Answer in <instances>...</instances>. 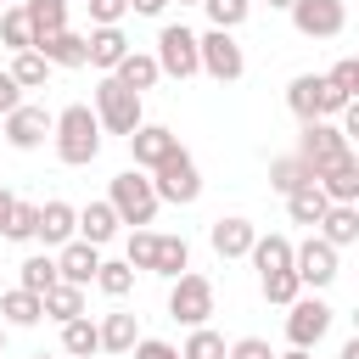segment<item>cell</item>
I'll return each mask as SVG.
<instances>
[{"label":"cell","mask_w":359,"mask_h":359,"mask_svg":"<svg viewBox=\"0 0 359 359\" xmlns=\"http://www.w3.org/2000/svg\"><path fill=\"white\" fill-rule=\"evenodd\" d=\"M180 359H224V337L208 325H191V342L180 348Z\"/></svg>","instance_id":"obj_39"},{"label":"cell","mask_w":359,"mask_h":359,"mask_svg":"<svg viewBox=\"0 0 359 359\" xmlns=\"http://www.w3.org/2000/svg\"><path fill=\"white\" fill-rule=\"evenodd\" d=\"M264 6H275V11H286V6H292V0H264Z\"/></svg>","instance_id":"obj_51"},{"label":"cell","mask_w":359,"mask_h":359,"mask_svg":"<svg viewBox=\"0 0 359 359\" xmlns=\"http://www.w3.org/2000/svg\"><path fill=\"white\" fill-rule=\"evenodd\" d=\"M95 331H101V353H129V348H135V337H140L135 314H123V309H118V314H107Z\"/></svg>","instance_id":"obj_28"},{"label":"cell","mask_w":359,"mask_h":359,"mask_svg":"<svg viewBox=\"0 0 359 359\" xmlns=\"http://www.w3.org/2000/svg\"><path fill=\"white\" fill-rule=\"evenodd\" d=\"M325 208H331V196H325L314 180H309V185H297V191L286 196V213H292L297 224H320V213H325Z\"/></svg>","instance_id":"obj_29"},{"label":"cell","mask_w":359,"mask_h":359,"mask_svg":"<svg viewBox=\"0 0 359 359\" xmlns=\"http://www.w3.org/2000/svg\"><path fill=\"white\" fill-rule=\"evenodd\" d=\"M50 140H56V157H62L67 168H84V163L101 157V123H95V112H90L84 101H73V107L56 112Z\"/></svg>","instance_id":"obj_1"},{"label":"cell","mask_w":359,"mask_h":359,"mask_svg":"<svg viewBox=\"0 0 359 359\" xmlns=\"http://www.w3.org/2000/svg\"><path fill=\"white\" fill-rule=\"evenodd\" d=\"M95 286H101V292H107V297H123V292H129V286H135V269H129V264H123V258H112V264H107V258H101V269H95Z\"/></svg>","instance_id":"obj_38"},{"label":"cell","mask_w":359,"mask_h":359,"mask_svg":"<svg viewBox=\"0 0 359 359\" xmlns=\"http://www.w3.org/2000/svg\"><path fill=\"white\" fill-rule=\"evenodd\" d=\"M34 50H39L50 67H84V34H73V28L39 34V39H34Z\"/></svg>","instance_id":"obj_18"},{"label":"cell","mask_w":359,"mask_h":359,"mask_svg":"<svg viewBox=\"0 0 359 359\" xmlns=\"http://www.w3.org/2000/svg\"><path fill=\"white\" fill-rule=\"evenodd\" d=\"M11 6H22V0H11Z\"/></svg>","instance_id":"obj_55"},{"label":"cell","mask_w":359,"mask_h":359,"mask_svg":"<svg viewBox=\"0 0 359 359\" xmlns=\"http://www.w3.org/2000/svg\"><path fill=\"white\" fill-rule=\"evenodd\" d=\"M129 140V151H135V168H157L174 146H180V135L174 129H163V123H140L135 135H123Z\"/></svg>","instance_id":"obj_15"},{"label":"cell","mask_w":359,"mask_h":359,"mask_svg":"<svg viewBox=\"0 0 359 359\" xmlns=\"http://www.w3.org/2000/svg\"><path fill=\"white\" fill-rule=\"evenodd\" d=\"M62 353H67V359H95V353H101V331H95L90 314L62 320Z\"/></svg>","instance_id":"obj_22"},{"label":"cell","mask_w":359,"mask_h":359,"mask_svg":"<svg viewBox=\"0 0 359 359\" xmlns=\"http://www.w3.org/2000/svg\"><path fill=\"white\" fill-rule=\"evenodd\" d=\"M151 252H157V236L140 224V230L129 236V252H123V264H129V269H151Z\"/></svg>","instance_id":"obj_42"},{"label":"cell","mask_w":359,"mask_h":359,"mask_svg":"<svg viewBox=\"0 0 359 359\" xmlns=\"http://www.w3.org/2000/svg\"><path fill=\"white\" fill-rule=\"evenodd\" d=\"M320 236H325L337 252L353 247V241H359V208H353V202H331V208L320 213Z\"/></svg>","instance_id":"obj_21"},{"label":"cell","mask_w":359,"mask_h":359,"mask_svg":"<svg viewBox=\"0 0 359 359\" xmlns=\"http://www.w3.org/2000/svg\"><path fill=\"white\" fill-rule=\"evenodd\" d=\"M286 11H292V28L303 39H337L348 28V6L342 0H292Z\"/></svg>","instance_id":"obj_8"},{"label":"cell","mask_w":359,"mask_h":359,"mask_svg":"<svg viewBox=\"0 0 359 359\" xmlns=\"http://www.w3.org/2000/svg\"><path fill=\"white\" fill-rule=\"evenodd\" d=\"M107 202H112V213H118V224H151L157 219V191H151V180L140 174V168H123L118 180H112V191H107Z\"/></svg>","instance_id":"obj_2"},{"label":"cell","mask_w":359,"mask_h":359,"mask_svg":"<svg viewBox=\"0 0 359 359\" xmlns=\"http://www.w3.org/2000/svg\"><path fill=\"white\" fill-rule=\"evenodd\" d=\"M123 56H129V39H123V28H118V22H107V28L84 34V62H90V67L112 73V67H118Z\"/></svg>","instance_id":"obj_16"},{"label":"cell","mask_w":359,"mask_h":359,"mask_svg":"<svg viewBox=\"0 0 359 359\" xmlns=\"http://www.w3.org/2000/svg\"><path fill=\"white\" fill-rule=\"evenodd\" d=\"M297 157L320 174L325 163H337V157H348V135L337 129V123H325V118H309L303 123V135H297Z\"/></svg>","instance_id":"obj_11"},{"label":"cell","mask_w":359,"mask_h":359,"mask_svg":"<svg viewBox=\"0 0 359 359\" xmlns=\"http://www.w3.org/2000/svg\"><path fill=\"white\" fill-rule=\"evenodd\" d=\"M292 269L303 286H331L337 280V247L325 236H309L303 247H292Z\"/></svg>","instance_id":"obj_13"},{"label":"cell","mask_w":359,"mask_h":359,"mask_svg":"<svg viewBox=\"0 0 359 359\" xmlns=\"http://www.w3.org/2000/svg\"><path fill=\"white\" fill-rule=\"evenodd\" d=\"M275 359H314L309 348H286V353H275Z\"/></svg>","instance_id":"obj_50"},{"label":"cell","mask_w":359,"mask_h":359,"mask_svg":"<svg viewBox=\"0 0 359 359\" xmlns=\"http://www.w3.org/2000/svg\"><path fill=\"white\" fill-rule=\"evenodd\" d=\"M22 11H28V22H34V39L67 28V0H22Z\"/></svg>","instance_id":"obj_32"},{"label":"cell","mask_w":359,"mask_h":359,"mask_svg":"<svg viewBox=\"0 0 359 359\" xmlns=\"http://www.w3.org/2000/svg\"><path fill=\"white\" fill-rule=\"evenodd\" d=\"M314 185L331 196V202H359V157L348 151V157H337V163H325L320 174H314Z\"/></svg>","instance_id":"obj_17"},{"label":"cell","mask_w":359,"mask_h":359,"mask_svg":"<svg viewBox=\"0 0 359 359\" xmlns=\"http://www.w3.org/2000/svg\"><path fill=\"white\" fill-rule=\"evenodd\" d=\"M286 107L297 112V123H309V118H331V112H342L348 101L325 84V73H297V79L286 84Z\"/></svg>","instance_id":"obj_5"},{"label":"cell","mask_w":359,"mask_h":359,"mask_svg":"<svg viewBox=\"0 0 359 359\" xmlns=\"http://www.w3.org/2000/svg\"><path fill=\"white\" fill-rule=\"evenodd\" d=\"M34 359H50V353H34Z\"/></svg>","instance_id":"obj_54"},{"label":"cell","mask_w":359,"mask_h":359,"mask_svg":"<svg viewBox=\"0 0 359 359\" xmlns=\"http://www.w3.org/2000/svg\"><path fill=\"white\" fill-rule=\"evenodd\" d=\"M247 258L258 264V275H264V269H292V241H286V236H252Z\"/></svg>","instance_id":"obj_30"},{"label":"cell","mask_w":359,"mask_h":359,"mask_svg":"<svg viewBox=\"0 0 359 359\" xmlns=\"http://www.w3.org/2000/svg\"><path fill=\"white\" fill-rule=\"evenodd\" d=\"M50 123H56V112L17 101V107L6 112V140H11L17 151H34V146H45V140H50Z\"/></svg>","instance_id":"obj_12"},{"label":"cell","mask_w":359,"mask_h":359,"mask_svg":"<svg viewBox=\"0 0 359 359\" xmlns=\"http://www.w3.org/2000/svg\"><path fill=\"white\" fill-rule=\"evenodd\" d=\"M325 84H331L342 101H353V95H359V56H342V62L325 73Z\"/></svg>","instance_id":"obj_41"},{"label":"cell","mask_w":359,"mask_h":359,"mask_svg":"<svg viewBox=\"0 0 359 359\" xmlns=\"http://www.w3.org/2000/svg\"><path fill=\"white\" fill-rule=\"evenodd\" d=\"M0 314H6V325H39V320H45V309H39V292H28V286H11V292H0Z\"/></svg>","instance_id":"obj_26"},{"label":"cell","mask_w":359,"mask_h":359,"mask_svg":"<svg viewBox=\"0 0 359 359\" xmlns=\"http://www.w3.org/2000/svg\"><path fill=\"white\" fill-rule=\"evenodd\" d=\"M11 202H17V196H11V191H6V185H0V224H6V219H11Z\"/></svg>","instance_id":"obj_48"},{"label":"cell","mask_w":359,"mask_h":359,"mask_svg":"<svg viewBox=\"0 0 359 359\" xmlns=\"http://www.w3.org/2000/svg\"><path fill=\"white\" fill-rule=\"evenodd\" d=\"M191 269V247H185V236H157V252H151V275H185Z\"/></svg>","instance_id":"obj_27"},{"label":"cell","mask_w":359,"mask_h":359,"mask_svg":"<svg viewBox=\"0 0 359 359\" xmlns=\"http://www.w3.org/2000/svg\"><path fill=\"white\" fill-rule=\"evenodd\" d=\"M34 236H39L45 247H62V241H73V236H79V208H67V202H45V208H39V224H34Z\"/></svg>","instance_id":"obj_19"},{"label":"cell","mask_w":359,"mask_h":359,"mask_svg":"<svg viewBox=\"0 0 359 359\" xmlns=\"http://www.w3.org/2000/svg\"><path fill=\"white\" fill-rule=\"evenodd\" d=\"M180 6H202V0H180Z\"/></svg>","instance_id":"obj_53"},{"label":"cell","mask_w":359,"mask_h":359,"mask_svg":"<svg viewBox=\"0 0 359 359\" xmlns=\"http://www.w3.org/2000/svg\"><path fill=\"white\" fill-rule=\"evenodd\" d=\"M84 6H90V22L95 28H107V22H118L129 11V0H84Z\"/></svg>","instance_id":"obj_44"},{"label":"cell","mask_w":359,"mask_h":359,"mask_svg":"<svg viewBox=\"0 0 359 359\" xmlns=\"http://www.w3.org/2000/svg\"><path fill=\"white\" fill-rule=\"evenodd\" d=\"M90 112H95V123H101L107 135H135V129H140V95H135L129 84H118L112 73L95 84V107H90Z\"/></svg>","instance_id":"obj_3"},{"label":"cell","mask_w":359,"mask_h":359,"mask_svg":"<svg viewBox=\"0 0 359 359\" xmlns=\"http://www.w3.org/2000/svg\"><path fill=\"white\" fill-rule=\"evenodd\" d=\"M208 314H213V280L208 275H174V292H168V320H180V325H208Z\"/></svg>","instance_id":"obj_7"},{"label":"cell","mask_w":359,"mask_h":359,"mask_svg":"<svg viewBox=\"0 0 359 359\" xmlns=\"http://www.w3.org/2000/svg\"><path fill=\"white\" fill-rule=\"evenodd\" d=\"M157 73H168V79L202 73V62H196V34H191L185 22H168V28L157 34Z\"/></svg>","instance_id":"obj_9"},{"label":"cell","mask_w":359,"mask_h":359,"mask_svg":"<svg viewBox=\"0 0 359 359\" xmlns=\"http://www.w3.org/2000/svg\"><path fill=\"white\" fill-rule=\"evenodd\" d=\"M129 353H135V359H180V348H174V342H157V337H135Z\"/></svg>","instance_id":"obj_45"},{"label":"cell","mask_w":359,"mask_h":359,"mask_svg":"<svg viewBox=\"0 0 359 359\" xmlns=\"http://www.w3.org/2000/svg\"><path fill=\"white\" fill-rule=\"evenodd\" d=\"M112 79H118V84H129L135 95H146V90H151L163 73H157V56H146V50H129V56L112 67Z\"/></svg>","instance_id":"obj_23"},{"label":"cell","mask_w":359,"mask_h":359,"mask_svg":"<svg viewBox=\"0 0 359 359\" xmlns=\"http://www.w3.org/2000/svg\"><path fill=\"white\" fill-rule=\"evenodd\" d=\"M112 236H118V213H112V202H90V208L79 213V241L107 247Z\"/></svg>","instance_id":"obj_24"},{"label":"cell","mask_w":359,"mask_h":359,"mask_svg":"<svg viewBox=\"0 0 359 359\" xmlns=\"http://www.w3.org/2000/svg\"><path fill=\"white\" fill-rule=\"evenodd\" d=\"M196 62H202V73H213L219 84L241 79V67H247V56H241V45H236L230 28H208V34H196Z\"/></svg>","instance_id":"obj_6"},{"label":"cell","mask_w":359,"mask_h":359,"mask_svg":"<svg viewBox=\"0 0 359 359\" xmlns=\"http://www.w3.org/2000/svg\"><path fill=\"white\" fill-rule=\"evenodd\" d=\"M224 359H275V348H269L264 337H241V342L224 348Z\"/></svg>","instance_id":"obj_43"},{"label":"cell","mask_w":359,"mask_h":359,"mask_svg":"<svg viewBox=\"0 0 359 359\" xmlns=\"http://www.w3.org/2000/svg\"><path fill=\"white\" fill-rule=\"evenodd\" d=\"M0 353H6V325H0Z\"/></svg>","instance_id":"obj_52"},{"label":"cell","mask_w":359,"mask_h":359,"mask_svg":"<svg viewBox=\"0 0 359 359\" xmlns=\"http://www.w3.org/2000/svg\"><path fill=\"white\" fill-rule=\"evenodd\" d=\"M286 309H292V314H286V342H292V348H314V342L331 331V314H337L331 303H320V297H303V292H297Z\"/></svg>","instance_id":"obj_10"},{"label":"cell","mask_w":359,"mask_h":359,"mask_svg":"<svg viewBox=\"0 0 359 359\" xmlns=\"http://www.w3.org/2000/svg\"><path fill=\"white\" fill-rule=\"evenodd\" d=\"M168 0H129V11H140V17H157Z\"/></svg>","instance_id":"obj_47"},{"label":"cell","mask_w":359,"mask_h":359,"mask_svg":"<svg viewBox=\"0 0 359 359\" xmlns=\"http://www.w3.org/2000/svg\"><path fill=\"white\" fill-rule=\"evenodd\" d=\"M151 191H157V202H180V208H191V202L202 196V174H196V163H191L185 146H174V151L151 168Z\"/></svg>","instance_id":"obj_4"},{"label":"cell","mask_w":359,"mask_h":359,"mask_svg":"<svg viewBox=\"0 0 359 359\" xmlns=\"http://www.w3.org/2000/svg\"><path fill=\"white\" fill-rule=\"evenodd\" d=\"M17 280H22L28 292H45V286L56 280V258H50V252H34V258H22V269H17Z\"/></svg>","instance_id":"obj_37"},{"label":"cell","mask_w":359,"mask_h":359,"mask_svg":"<svg viewBox=\"0 0 359 359\" xmlns=\"http://www.w3.org/2000/svg\"><path fill=\"white\" fill-rule=\"evenodd\" d=\"M0 39H6L11 50H34V22H28L22 6H11V11L0 17Z\"/></svg>","instance_id":"obj_34"},{"label":"cell","mask_w":359,"mask_h":359,"mask_svg":"<svg viewBox=\"0 0 359 359\" xmlns=\"http://www.w3.org/2000/svg\"><path fill=\"white\" fill-rule=\"evenodd\" d=\"M39 309H45L50 320H73V314H84V286H67V280H50V286L39 292Z\"/></svg>","instance_id":"obj_25"},{"label":"cell","mask_w":359,"mask_h":359,"mask_svg":"<svg viewBox=\"0 0 359 359\" xmlns=\"http://www.w3.org/2000/svg\"><path fill=\"white\" fill-rule=\"evenodd\" d=\"M309 180H314V168H309V163H303L297 151H292V157H275V163H269V185H275L280 196H292V191H297V185H309Z\"/></svg>","instance_id":"obj_31"},{"label":"cell","mask_w":359,"mask_h":359,"mask_svg":"<svg viewBox=\"0 0 359 359\" xmlns=\"http://www.w3.org/2000/svg\"><path fill=\"white\" fill-rule=\"evenodd\" d=\"M34 224H39V208L34 202H11V219L0 224L6 241H34Z\"/></svg>","instance_id":"obj_36"},{"label":"cell","mask_w":359,"mask_h":359,"mask_svg":"<svg viewBox=\"0 0 359 359\" xmlns=\"http://www.w3.org/2000/svg\"><path fill=\"white\" fill-rule=\"evenodd\" d=\"M252 236H258V230H252V219H236V213H230V219H213V230H208V241H213V252H219V258H247Z\"/></svg>","instance_id":"obj_20"},{"label":"cell","mask_w":359,"mask_h":359,"mask_svg":"<svg viewBox=\"0 0 359 359\" xmlns=\"http://www.w3.org/2000/svg\"><path fill=\"white\" fill-rule=\"evenodd\" d=\"M202 11H208L213 28H241L247 11H252V0H202Z\"/></svg>","instance_id":"obj_40"},{"label":"cell","mask_w":359,"mask_h":359,"mask_svg":"<svg viewBox=\"0 0 359 359\" xmlns=\"http://www.w3.org/2000/svg\"><path fill=\"white\" fill-rule=\"evenodd\" d=\"M95 269H101V247H90V241H62V252H56V280L90 286Z\"/></svg>","instance_id":"obj_14"},{"label":"cell","mask_w":359,"mask_h":359,"mask_svg":"<svg viewBox=\"0 0 359 359\" xmlns=\"http://www.w3.org/2000/svg\"><path fill=\"white\" fill-rule=\"evenodd\" d=\"M11 79H17V90H39V84L50 79V62H45L39 50H17V62H11Z\"/></svg>","instance_id":"obj_33"},{"label":"cell","mask_w":359,"mask_h":359,"mask_svg":"<svg viewBox=\"0 0 359 359\" xmlns=\"http://www.w3.org/2000/svg\"><path fill=\"white\" fill-rule=\"evenodd\" d=\"M342 359H359V337H348V342H342Z\"/></svg>","instance_id":"obj_49"},{"label":"cell","mask_w":359,"mask_h":359,"mask_svg":"<svg viewBox=\"0 0 359 359\" xmlns=\"http://www.w3.org/2000/svg\"><path fill=\"white\" fill-rule=\"evenodd\" d=\"M258 280H264V297H269V303H280V309H286V303H292V297L303 292V280H297V269H264Z\"/></svg>","instance_id":"obj_35"},{"label":"cell","mask_w":359,"mask_h":359,"mask_svg":"<svg viewBox=\"0 0 359 359\" xmlns=\"http://www.w3.org/2000/svg\"><path fill=\"white\" fill-rule=\"evenodd\" d=\"M17 101H22V90H17V79H11V73H0V112H11Z\"/></svg>","instance_id":"obj_46"}]
</instances>
